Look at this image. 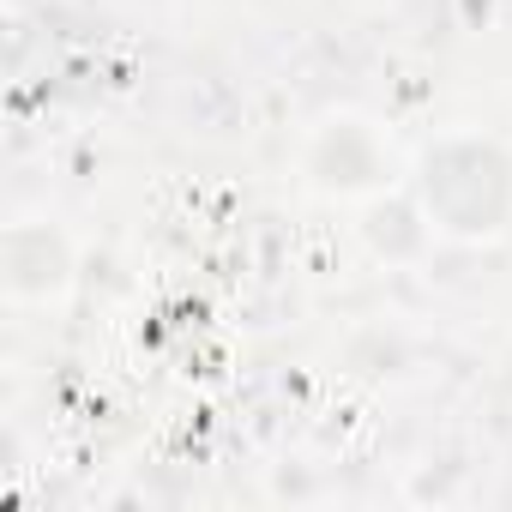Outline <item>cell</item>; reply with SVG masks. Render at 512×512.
Listing matches in <instances>:
<instances>
[{
	"mask_svg": "<svg viewBox=\"0 0 512 512\" xmlns=\"http://www.w3.org/2000/svg\"><path fill=\"white\" fill-rule=\"evenodd\" d=\"M422 193H428V211L446 217L440 229L488 235V229H500V217L512 205V169L494 145L452 139L422 163Z\"/></svg>",
	"mask_w": 512,
	"mask_h": 512,
	"instance_id": "cell-1",
	"label": "cell"
}]
</instances>
